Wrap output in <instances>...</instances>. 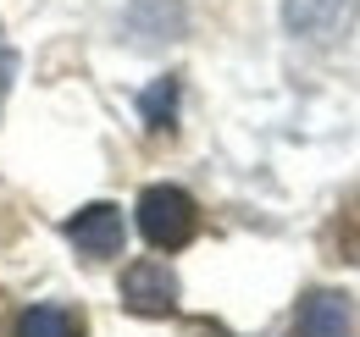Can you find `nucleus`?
Instances as JSON below:
<instances>
[{
    "label": "nucleus",
    "instance_id": "39448f33",
    "mask_svg": "<svg viewBox=\"0 0 360 337\" xmlns=\"http://www.w3.org/2000/svg\"><path fill=\"white\" fill-rule=\"evenodd\" d=\"M294 337H349V298L333 288L305 293L300 315H294Z\"/></svg>",
    "mask_w": 360,
    "mask_h": 337
},
{
    "label": "nucleus",
    "instance_id": "6e6552de",
    "mask_svg": "<svg viewBox=\"0 0 360 337\" xmlns=\"http://www.w3.org/2000/svg\"><path fill=\"white\" fill-rule=\"evenodd\" d=\"M11 78H17V55L0 50V105H6V94H11Z\"/></svg>",
    "mask_w": 360,
    "mask_h": 337
},
{
    "label": "nucleus",
    "instance_id": "20e7f679",
    "mask_svg": "<svg viewBox=\"0 0 360 337\" xmlns=\"http://www.w3.org/2000/svg\"><path fill=\"white\" fill-rule=\"evenodd\" d=\"M67 238L78 244V254L105 260V254L122 249V211L117 205H84V211L67 221Z\"/></svg>",
    "mask_w": 360,
    "mask_h": 337
},
{
    "label": "nucleus",
    "instance_id": "7ed1b4c3",
    "mask_svg": "<svg viewBox=\"0 0 360 337\" xmlns=\"http://www.w3.org/2000/svg\"><path fill=\"white\" fill-rule=\"evenodd\" d=\"M355 17H360V0H283L288 34H300V39H311V44L344 39L355 28Z\"/></svg>",
    "mask_w": 360,
    "mask_h": 337
},
{
    "label": "nucleus",
    "instance_id": "f257e3e1",
    "mask_svg": "<svg viewBox=\"0 0 360 337\" xmlns=\"http://www.w3.org/2000/svg\"><path fill=\"white\" fill-rule=\"evenodd\" d=\"M139 232H144L150 249H183V244L200 232V211H194V199H188L183 188H172V183L144 188V194H139Z\"/></svg>",
    "mask_w": 360,
    "mask_h": 337
},
{
    "label": "nucleus",
    "instance_id": "423d86ee",
    "mask_svg": "<svg viewBox=\"0 0 360 337\" xmlns=\"http://www.w3.org/2000/svg\"><path fill=\"white\" fill-rule=\"evenodd\" d=\"M17 337H84V321L61 304H34L17 315Z\"/></svg>",
    "mask_w": 360,
    "mask_h": 337
},
{
    "label": "nucleus",
    "instance_id": "f03ea898",
    "mask_svg": "<svg viewBox=\"0 0 360 337\" xmlns=\"http://www.w3.org/2000/svg\"><path fill=\"white\" fill-rule=\"evenodd\" d=\"M178 277H172V265L167 260H139L122 271V304L134 310V315H150V321H161V315H172L178 310Z\"/></svg>",
    "mask_w": 360,
    "mask_h": 337
},
{
    "label": "nucleus",
    "instance_id": "0eeeda50",
    "mask_svg": "<svg viewBox=\"0 0 360 337\" xmlns=\"http://www.w3.org/2000/svg\"><path fill=\"white\" fill-rule=\"evenodd\" d=\"M172 105H178V78H161V84L144 94V122L150 127H172Z\"/></svg>",
    "mask_w": 360,
    "mask_h": 337
}]
</instances>
